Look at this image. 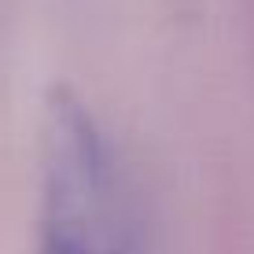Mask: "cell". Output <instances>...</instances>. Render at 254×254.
<instances>
[{
	"label": "cell",
	"mask_w": 254,
	"mask_h": 254,
	"mask_svg": "<svg viewBox=\"0 0 254 254\" xmlns=\"http://www.w3.org/2000/svg\"><path fill=\"white\" fill-rule=\"evenodd\" d=\"M37 254H147L144 210L118 155L70 147L37 170Z\"/></svg>",
	"instance_id": "cell-1"
}]
</instances>
